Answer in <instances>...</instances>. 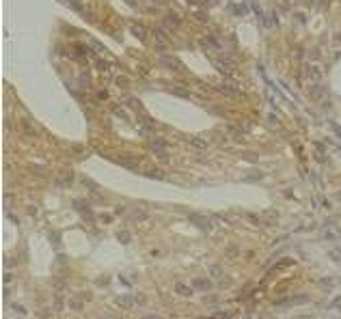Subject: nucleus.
Wrapping results in <instances>:
<instances>
[{
  "instance_id": "f257e3e1",
  "label": "nucleus",
  "mask_w": 341,
  "mask_h": 319,
  "mask_svg": "<svg viewBox=\"0 0 341 319\" xmlns=\"http://www.w3.org/2000/svg\"><path fill=\"white\" fill-rule=\"evenodd\" d=\"M305 76H307V80H311V82H320L322 80V69L315 65V63H305Z\"/></svg>"
},
{
  "instance_id": "f03ea898",
  "label": "nucleus",
  "mask_w": 341,
  "mask_h": 319,
  "mask_svg": "<svg viewBox=\"0 0 341 319\" xmlns=\"http://www.w3.org/2000/svg\"><path fill=\"white\" fill-rule=\"evenodd\" d=\"M218 91L220 93H225V95H229V97H240L242 93L235 88V86H231V84H223V86H218Z\"/></svg>"
},
{
  "instance_id": "7ed1b4c3",
  "label": "nucleus",
  "mask_w": 341,
  "mask_h": 319,
  "mask_svg": "<svg viewBox=\"0 0 341 319\" xmlns=\"http://www.w3.org/2000/svg\"><path fill=\"white\" fill-rule=\"evenodd\" d=\"M190 144L192 147H199V149H207V142L203 138H190Z\"/></svg>"
},
{
  "instance_id": "20e7f679",
  "label": "nucleus",
  "mask_w": 341,
  "mask_h": 319,
  "mask_svg": "<svg viewBox=\"0 0 341 319\" xmlns=\"http://www.w3.org/2000/svg\"><path fill=\"white\" fill-rule=\"evenodd\" d=\"M22 130L28 134V136H35V134H37V130H35V127H33L28 121H22Z\"/></svg>"
},
{
  "instance_id": "39448f33",
  "label": "nucleus",
  "mask_w": 341,
  "mask_h": 319,
  "mask_svg": "<svg viewBox=\"0 0 341 319\" xmlns=\"http://www.w3.org/2000/svg\"><path fill=\"white\" fill-rule=\"evenodd\" d=\"M195 287H199V289H207V287H209V282L203 280V278H199V280H195Z\"/></svg>"
},
{
  "instance_id": "423d86ee",
  "label": "nucleus",
  "mask_w": 341,
  "mask_h": 319,
  "mask_svg": "<svg viewBox=\"0 0 341 319\" xmlns=\"http://www.w3.org/2000/svg\"><path fill=\"white\" fill-rule=\"evenodd\" d=\"M151 147H153V151H162L164 140H151Z\"/></svg>"
},
{
  "instance_id": "0eeeda50",
  "label": "nucleus",
  "mask_w": 341,
  "mask_h": 319,
  "mask_svg": "<svg viewBox=\"0 0 341 319\" xmlns=\"http://www.w3.org/2000/svg\"><path fill=\"white\" fill-rule=\"evenodd\" d=\"M177 291H181V293H186V295L190 293V289H186V287H183V285H177Z\"/></svg>"
},
{
  "instance_id": "6e6552de",
  "label": "nucleus",
  "mask_w": 341,
  "mask_h": 319,
  "mask_svg": "<svg viewBox=\"0 0 341 319\" xmlns=\"http://www.w3.org/2000/svg\"><path fill=\"white\" fill-rule=\"evenodd\" d=\"M173 93H175V95H181V97H186V91H181V88H173Z\"/></svg>"
}]
</instances>
